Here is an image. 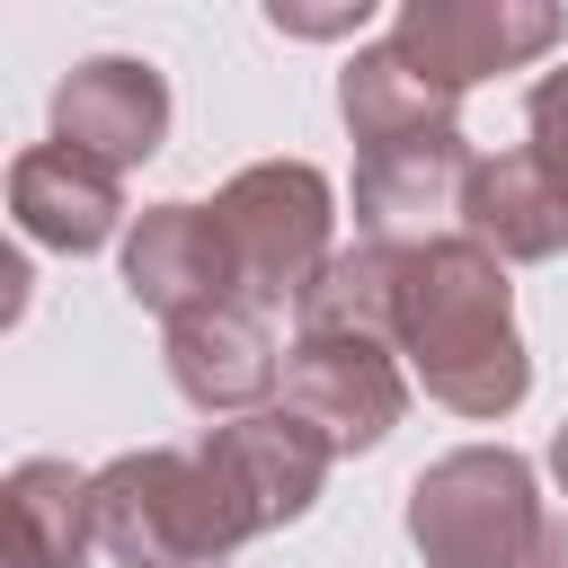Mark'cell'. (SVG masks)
I'll list each match as a JSON object with an SVG mask.
<instances>
[{"label":"cell","mask_w":568,"mask_h":568,"mask_svg":"<svg viewBox=\"0 0 568 568\" xmlns=\"http://www.w3.org/2000/svg\"><path fill=\"white\" fill-rule=\"evenodd\" d=\"M390 355H408L426 399H444L453 417H506L532 390V355L515 337V284L462 231L408 248L390 302Z\"/></svg>","instance_id":"1"},{"label":"cell","mask_w":568,"mask_h":568,"mask_svg":"<svg viewBox=\"0 0 568 568\" xmlns=\"http://www.w3.org/2000/svg\"><path fill=\"white\" fill-rule=\"evenodd\" d=\"M408 541L426 568H568V524L541 506L532 462L506 444H462L417 470Z\"/></svg>","instance_id":"2"},{"label":"cell","mask_w":568,"mask_h":568,"mask_svg":"<svg viewBox=\"0 0 568 568\" xmlns=\"http://www.w3.org/2000/svg\"><path fill=\"white\" fill-rule=\"evenodd\" d=\"M213 222H222V248H231V293L240 311H302V293L320 284V266L337 257L328 231H337V195L311 160H257L240 169L222 195H213Z\"/></svg>","instance_id":"3"},{"label":"cell","mask_w":568,"mask_h":568,"mask_svg":"<svg viewBox=\"0 0 568 568\" xmlns=\"http://www.w3.org/2000/svg\"><path fill=\"white\" fill-rule=\"evenodd\" d=\"M89 524L115 568H222L231 559L195 453H169V444L115 453L106 470H89Z\"/></svg>","instance_id":"4"},{"label":"cell","mask_w":568,"mask_h":568,"mask_svg":"<svg viewBox=\"0 0 568 568\" xmlns=\"http://www.w3.org/2000/svg\"><path fill=\"white\" fill-rule=\"evenodd\" d=\"M328 444L293 417V408H248V417H222L204 444H195V470H204V497H213V524H222V550L311 515L320 479H328Z\"/></svg>","instance_id":"5"},{"label":"cell","mask_w":568,"mask_h":568,"mask_svg":"<svg viewBox=\"0 0 568 568\" xmlns=\"http://www.w3.org/2000/svg\"><path fill=\"white\" fill-rule=\"evenodd\" d=\"M559 9L550 0H399V18H390V53L426 80V89H444V98H462V89H479V80H497V71H524V62H541L550 44H559Z\"/></svg>","instance_id":"6"},{"label":"cell","mask_w":568,"mask_h":568,"mask_svg":"<svg viewBox=\"0 0 568 568\" xmlns=\"http://www.w3.org/2000/svg\"><path fill=\"white\" fill-rule=\"evenodd\" d=\"M284 408H293L328 453H373V444L408 417V373H399L390 337L302 328V337L284 346Z\"/></svg>","instance_id":"7"},{"label":"cell","mask_w":568,"mask_h":568,"mask_svg":"<svg viewBox=\"0 0 568 568\" xmlns=\"http://www.w3.org/2000/svg\"><path fill=\"white\" fill-rule=\"evenodd\" d=\"M53 142L98 160V169H133L169 142V80L142 53H89L53 80Z\"/></svg>","instance_id":"8"},{"label":"cell","mask_w":568,"mask_h":568,"mask_svg":"<svg viewBox=\"0 0 568 568\" xmlns=\"http://www.w3.org/2000/svg\"><path fill=\"white\" fill-rule=\"evenodd\" d=\"M124 293H133L142 311H160V320H195V311L240 302L213 204H151V213L124 231Z\"/></svg>","instance_id":"9"},{"label":"cell","mask_w":568,"mask_h":568,"mask_svg":"<svg viewBox=\"0 0 568 568\" xmlns=\"http://www.w3.org/2000/svg\"><path fill=\"white\" fill-rule=\"evenodd\" d=\"M470 142L462 133H426V142H390L355 160V231L390 240V248H426V231L453 213L462 222V178H470Z\"/></svg>","instance_id":"10"},{"label":"cell","mask_w":568,"mask_h":568,"mask_svg":"<svg viewBox=\"0 0 568 568\" xmlns=\"http://www.w3.org/2000/svg\"><path fill=\"white\" fill-rule=\"evenodd\" d=\"M160 355H169L178 399H186V408H204V417H248V408H266V390L284 382L266 320H257V311H240V302L195 311V320H169Z\"/></svg>","instance_id":"11"},{"label":"cell","mask_w":568,"mask_h":568,"mask_svg":"<svg viewBox=\"0 0 568 568\" xmlns=\"http://www.w3.org/2000/svg\"><path fill=\"white\" fill-rule=\"evenodd\" d=\"M462 240L497 266H541L568 248V186L532 151H488L462 178Z\"/></svg>","instance_id":"12"},{"label":"cell","mask_w":568,"mask_h":568,"mask_svg":"<svg viewBox=\"0 0 568 568\" xmlns=\"http://www.w3.org/2000/svg\"><path fill=\"white\" fill-rule=\"evenodd\" d=\"M9 213H18L27 240H44L62 257H89L124 222V178L80 160V151H62V142H36V151L9 160Z\"/></svg>","instance_id":"13"},{"label":"cell","mask_w":568,"mask_h":568,"mask_svg":"<svg viewBox=\"0 0 568 568\" xmlns=\"http://www.w3.org/2000/svg\"><path fill=\"white\" fill-rule=\"evenodd\" d=\"M89 470L36 453L0 479V568H89Z\"/></svg>","instance_id":"14"},{"label":"cell","mask_w":568,"mask_h":568,"mask_svg":"<svg viewBox=\"0 0 568 568\" xmlns=\"http://www.w3.org/2000/svg\"><path fill=\"white\" fill-rule=\"evenodd\" d=\"M337 115L364 151H390V142H426V133H462V98L426 89L390 44H355L346 71H337Z\"/></svg>","instance_id":"15"},{"label":"cell","mask_w":568,"mask_h":568,"mask_svg":"<svg viewBox=\"0 0 568 568\" xmlns=\"http://www.w3.org/2000/svg\"><path fill=\"white\" fill-rule=\"evenodd\" d=\"M399 266L408 248L390 240H355L320 266V284L302 293V328H337V337H390V302H399Z\"/></svg>","instance_id":"16"},{"label":"cell","mask_w":568,"mask_h":568,"mask_svg":"<svg viewBox=\"0 0 568 568\" xmlns=\"http://www.w3.org/2000/svg\"><path fill=\"white\" fill-rule=\"evenodd\" d=\"M524 124H532V142H524V151H532V160H541V169L568 186V62L532 80V98H524Z\"/></svg>","instance_id":"17"},{"label":"cell","mask_w":568,"mask_h":568,"mask_svg":"<svg viewBox=\"0 0 568 568\" xmlns=\"http://www.w3.org/2000/svg\"><path fill=\"white\" fill-rule=\"evenodd\" d=\"M27 293H36V266H27V248H9V240H0V328H18V320H27Z\"/></svg>","instance_id":"18"},{"label":"cell","mask_w":568,"mask_h":568,"mask_svg":"<svg viewBox=\"0 0 568 568\" xmlns=\"http://www.w3.org/2000/svg\"><path fill=\"white\" fill-rule=\"evenodd\" d=\"M550 479H559V497H568V426L550 435Z\"/></svg>","instance_id":"19"}]
</instances>
